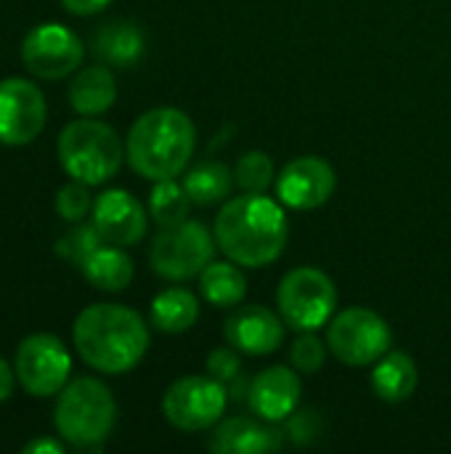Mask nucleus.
Returning a JSON list of instances; mask_svg holds the SVG:
<instances>
[{
  "instance_id": "nucleus-1",
  "label": "nucleus",
  "mask_w": 451,
  "mask_h": 454,
  "mask_svg": "<svg viewBox=\"0 0 451 454\" xmlns=\"http://www.w3.org/2000/svg\"><path fill=\"white\" fill-rule=\"evenodd\" d=\"M287 215L266 194L247 192L229 200L215 218V242L229 261L260 269L274 263L287 245Z\"/></svg>"
},
{
  "instance_id": "nucleus-2",
  "label": "nucleus",
  "mask_w": 451,
  "mask_h": 454,
  "mask_svg": "<svg viewBox=\"0 0 451 454\" xmlns=\"http://www.w3.org/2000/svg\"><path fill=\"white\" fill-rule=\"evenodd\" d=\"M72 338L80 359L104 375L130 372L149 348L146 322L120 303H93L82 309L74 319Z\"/></svg>"
},
{
  "instance_id": "nucleus-3",
  "label": "nucleus",
  "mask_w": 451,
  "mask_h": 454,
  "mask_svg": "<svg viewBox=\"0 0 451 454\" xmlns=\"http://www.w3.org/2000/svg\"><path fill=\"white\" fill-rule=\"evenodd\" d=\"M194 146L197 128L191 117L175 106H157L133 122L125 157L138 176L149 181H165L186 170Z\"/></svg>"
},
{
  "instance_id": "nucleus-4",
  "label": "nucleus",
  "mask_w": 451,
  "mask_h": 454,
  "mask_svg": "<svg viewBox=\"0 0 451 454\" xmlns=\"http://www.w3.org/2000/svg\"><path fill=\"white\" fill-rule=\"evenodd\" d=\"M125 146L117 130L101 120L82 117L69 122L58 136V162L69 178L88 186L104 184L117 176Z\"/></svg>"
},
{
  "instance_id": "nucleus-5",
  "label": "nucleus",
  "mask_w": 451,
  "mask_h": 454,
  "mask_svg": "<svg viewBox=\"0 0 451 454\" xmlns=\"http://www.w3.org/2000/svg\"><path fill=\"white\" fill-rule=\"evenodd\" d=\"M117 420L112 391L96 378H77L58 391L53 423L64 442L74 447L101 444Z\"/></svg>"
},
{
  "instance_id": "nucleus-6",
  "label": "nucleus",
  "mask_w": 451,
  "mask_h": 454,
  "mask_svg": "<svg viewBox=\"0 0 451 454\" xmlns=\"http://www.w3.org/2000/svg\"><path fill=\"white\" fill-rule=\"evenodd\" d=\"M279 317L298 333H316L324 327L338 306L335 282L314 266L292 269L276 290Z\"/></svg>"
},
{
  "instance_id": "nucleus-7",
  "label": "nucleus",
  "mask_w": 451,
  "mask_h": 454,
  "mask_svg": "<svg viewBox=\"0 0 451 454\" xmlns=\"http://www.w3.org/2000/svg\"><path fill=\"white\" fill-rule=\"evenodd\" d=\"M215 239L199 221H181L173 226H159V234L149 250V266L162 279L183 282L213 261Z\"/></svg>"
},
{
  "instance_id": "nucleus-8",
  "label": "nucleus",
  "mask_w": 451,
  "mask_h": 454,
  "mask_svg": "<svg viewBox=\"0 0 451 454\" xmlns=\"http://www.w3.org/2000/svg\"><path fill=\"white\" fill-rule=\"evenodd\" d=\"M327 346L338 362L348 367H367L388 354L391 327L372 309H364V306L346 309L330 325Z\"/></svg>"
},
{
  "instance_id": "nucleus-9",
  "label": "nucleus",
  "mask_w": 451,
  "mask_h": 454,
  "mask_svg": "<svg viewBox=\"0 0 451 454\" xmlns=\"http://www.w3.org/2000/svg\"><path fill=\"white\" fill-rule=\"evenodd\" d=\"M229 402V388L213 375H189L175 380L162 399V412L178 431L194 434L213 428Z\"/></svg>"
},
{
  "instance_id": "nucleus-10",
  "label": "nucleus",
  "mask_w": 451,
  "mask_h": 454,
  "mask_svg": "<svg viewBox=\"0 0 451 454\" xmlns=\"http://www.w3.org/2000/svg\"><path fill=\"white\" fill-rule=\"evenodd\" d=\"M69 370L72 356L56 335H29L16 351V378L29 396H56L66 386Z\"/></svg>"
},
{
  "instance_id": "nucleus-11",
  "label": "nucleus",
  "mask_w": 451,
  "mask_h": 454,
  "mask_svg": "<svg viewBox=\"0 0 451 454\" xmlns=\"http://www.w3.org/2000/svg\"><path fill=\"white\" fill-rule=\"evenodd\" d=\"M82 56V40L64 24H40L29 29L21 43L24 67L43 80H58L72 74L80 67Z\"/></svg>"
},
{
  "instance_id": "nucleus-12",
  "label": "nucleus",
  "mask_w": 451,
  "mask_h": 454,
  "mask_svg": "<svg viewBox=\"0 0 451 454\" xmlns=\"http://www.w3.org/2000/svg\"><path fill=\"white\" fill-rule=\"evenodd\" d=\"M43 90L21 77L0 80V144L24 146L35 141L45 128Z\"/></svg>"
},
{
  "instance_id": "nucleus-13",
  "label": "nucleus",
  "mask_w": 451,
  "mask_h": 454,
  "mask_svg": "<svg viewBox=\"0 0 451 454\" xmlns=\"http://www.w3.org/2000/svg\"><path fill=\"white\" fill-rule=\"evenodd\" d=\"M335 192V170L322 157H298L287 162L276 181L279 202L292 210H316Z\"/></svg>"
},
{
  "instance_id": "nucleus-14",
  "label": "nucleus",
  "mask_w": 451,
  "mask_h": 454,
  "mask_svg": "<svg viewBox=\"0 0 451 454\" xmlns=\"http://www.w3.org/2000/svg\"><path fill=\"white\" fill-rule=\"evenodd\" d=\"M93 223L101 231L104 242L130 247L146 237V210L125 189H109L93 202Z\"/></svg>"
},
{
  "instance_id": "nucleus-15",
  "label": "nucleus",
  "mask_w": 451,
  "mask_h": 454,
  "mask_svg": "<svg viewBox=\"0 0 451 454\" xmlns=\"http://www.w3.org/2000/svg\"><path fill=\"white\" fill-rule=\"evenodd\" d=\"M223 335H226L229 346H234L239 354L266 356L282 346L284 319L276 317L266 306H242L226 319Z\"/></svg>"
},
{
  "instance_id": "nucleus-16",
  "label": "nucleus",
  "mask_w": 451,
  "mask_h": 454,
  "mask_svg": "<svg viewBox=\"0 0 451 454\" xmlns=\"http://www.w3.org/2000/svg\"><path fill=\"white\" fill-rule=\"evenodd\" d=\"M247 404L266 423L287 420L300 404V372L290 367L263 370L250 380Z\"/></svg>"
},
{
  "instance_id": "nucleus-17",
  "label": "nucleus",
  "mask_w": 451,
  "mask_h": 454,
  "mask_svg": "<svg viewBox=\"0 0 451 454\" xmlns=\"http://www.w3.org/2000/svg\"><path fill=\"white\" fill-rule=\"evenodd\" d=\"M282 447V434L266 420L253 418H229L221 423L210 439V450L218 454H263Z\"/></svg>"
},
{
  "instance_id": "nucleus-18",
  "label": "nucleus",
  "mask_w": 451,
  "mask_h": 454,
  "mask_svg": "<svg viewBox=\"0 0 451 454\" xmlns=\"http://www.w3.org/2000/svg\"><path fill=\"white\" fill-rule=\"evenodd\" d=\"M417 388V364L404 351H388L375 362L372 370V391L377 399L388 404H399L409 399Z\"/></svg>"
},
{
  "instance_id": "nucleus-19",
  "label": "nucleus",
  "mask_w": 451,
  "mask_h": 454,
  "mask_svg": "<svg viewBox=\"0 0 451 454\" xmlns=\"http://www.w3.org/2000/svg\"><path fill=\"white\" fill-rule=\"evenodd\" d=\"M117 98V80L106 67H88L69 82V104L77 114H104Z\"/></svg>"
},
{
  "instance_id": "nucleus-20",
  "label": "nucleus",
  "mask_w": 451,
  "mask_h": 454,
  "mask_svg": "<svg viewBox=\"0 0 451 454\" xmlns=\"http://www.w3.org/2000/svg\"><path fill=\"white\" fill-rule=\"evenodd\" d=\"M146 37L133 21H109L93 35V53L114 67H130L144 56Z\"/></svg>"
},
{
  "instance_id": "nucleus-21",
  "label": "nucleus",
  "mask_w": 451,
  "mask_h": 454,
  "mask_svg": "<svg viewBox=\"0 0 451 454\" xmlns=\"http://www.w3.org/2000/svg\"><path fill=\"white\" fill-rule=\"evenodd\" d=\"M82 277L106 293H120L133 282V261L120 245H101L80 263Z\"/></svg>"
},
{
  "instance_id": "nucleus-22",
  "label": "nucleus",
  "mask_w": 451,
  "mask_h": 454,
  "mask_svg": "<svg viewBox=\"0 0 451 454\" xmlns=\"http://www.w3.org/2000/svg\"><path fill=\"white\" fill-rule=\"evenodd\" d=\"M199 319V301L186 287H167L152 301V325L159 333L181 335Z\"/></svg>"
},
{
  "instance_id": "nucleus-23",
  "label": "nucleus",
  "mask_w": 451,
  "mask_h": 454,
  "mask_svg": "<svg viewBox=\"0 0 451 454\" xmlns=\"http://www.w3.org/2000/svg\"><path fill=\"white\" fill-rule=\"evenodd\" d=\"M199 293L213 306H237L247 295V279L234 261H210L199 274Z\"/></svg>"
},
{
  "instance_id": "nucleus-24",
  "label": "nucleus",
  "mask_w": 451,
  "mask_h": 454,
  "mask_svg": "<svg viewBox=\"0 0 451 454\" xmlns=\"http://www.w3.org/2000/svg\"><path fill=\"white\" fill-rule=\"evenodd\" d=\"M234 173L223 162H199L183 178V189L194 205H215L231 194Z\"/></svg>"
},
{
  "instance_id": "nucleus-25",
  "label": "nucleus",
  "mask_w": 451,
  "mask_h": 454,
  "mask_svg": "<svg viewBox=\"0 0 451 454\" xmlns=\"http://www.w3.org/2000/svg\"><path fill=\"white\" fill-rule=\"evenodd\" d=\"M191 197L186 194L183 184H175L173 178L154 181V189L149 194V213L157 226H173L189 218Z\"/></svg>"
},
{
  "instance_id": "nucleus-26",
  "label": "nucleus",
  "mask_w": 451,
  "mask_h": 454,
  "mask_svg": "<svg viewBox=\"0 0 451 454\" xmlns=\"http://www.w3.org/2000/svg\"><path fill=\"white\" fill-rule=\"evenodd\" d=\"M234 181L245 192L263 194L274 184V162H271V157L266 152H247V154H242L237 168H234Z\"/></svg>"
},
{
  "instance_id": "nucleus-27",
  "label": "nucleus",
  "mask_w": 451,
  "mask_h": 454,
  "mask_svg": "<svg viewBox=\"0 0 451 454\" xmlns=\"http://www.w3.org/2000/svg\"><path fill=\"white\" fill-rule=\"evenodd\" d=\"M104 245V237L101 231L96 229V223H77L69 234H64L58 242H56V253L61 258H66L69 263L80 266L93 250H98Z\"/></svg>"
},
{
  "instance_id": "nucleus-28",
  "label": "nucleus",
  "mask_w": 451,
  "mask_h": 454,
  "mask_svg": "<svg viewBox=\"0 0 451 454\" xmlns=\"http://www.w3.org/2000/svg\"><path fill=\"white\" fill-rule=\"evenodd\" d=\"M327 343H322L314 333H303L292 348H290V362H292V370H298L300 375H316L322 367H324V359H327Z\"/></svg>"
},
{
  "instance_id": "nucleus-29",
  "label": "nucleus",
  "mask_w": 451,
  "mask_h": 454,
  "mask_svg": "<svg viewBox=\"0 0 451 454\" xmlns=\"http://www.w3.org/2000/svg\"><path fill=\"white\" fill-rule=\"evenodd\" d=\"M90 207H93V197L88 192V184H82V181H72V184L61 186L56 194V210L64 221L80 223Z\"/></svg>"
},
{
  "instance_id": "nucleus-30",
  "label": "nucleus",
  "mask_w": 451,
  "mask_h": 454,
  "mask_svg": "<svg viewBox=\"0 0 451 454\" xmlns=\"http://www.w3.org/2000/svg\"><path fill=\"white\" fill-rule=\"evenodd\" d=\"M207 372L215 380H221L223 386H229L234 378L242 375V356H239V351L234 346H229V348H213L207 354Z\"/></svg>"
},
{
  "instance_id": "nucleus-31",
  "label": "nucleus",
  "mask_w": 451,
  "mask_h": 454,
  "mask_svg": "<svg viewBox=\"0 0 451 454\" xmlns=\"http://www.w3.org/2000/svg\"><path fill=\"white\" fill-rule=\"evenodd\" d=\"M287 420H290L287 423V436L295 444H308L322 434V423H319L316 410H303V412H298L295 418H287Z\"/></svg>"
},
{
  "instance_id": "nucleus-32",
  "label": "nucleus",
  "mask_w": 451,
  "mask_h": 454,
  "mask_svg": "<svg viewBox=\"0 0 451 454\" xmlns=\"http://www.w3.org/2000/svg\"><path fill=\"white\" fill-rule=\"evenodd\" d=\"M112 0H61V5L74 13V16H90V13H98L101 8H106Z\"/></svg>"
},
{
  "instance_id": "nucleus-33",
  "label": "nucleus",
  "mask_w": 451,
  "mask_h": 454,
  "mask_svg": "<svg viewBox=\"0 0 451 454\" xmlns=\"http://www.w3.org/2000/svg\"><path fill=\"white\" fill-rule=\"evenodd\" d=\"M24 454H64V447L56 439H37L24 447Z\"/></svg>"
},
{
  "instance_id": "nucleus-34",
  "label": "nucleus",
  "mask_w": 451,
  "mask_h": 454,
  "mask_svg": "<svg viewBox=\"0 0 451 454\" xmlns=\"http://www.w3.org/2000/svg\"><path fill=\"white\" fill-rule=\"evenodd\" d=\"M13 391V372L5 359H0V402H5Z\"/></svg>"
}]
</instances>
